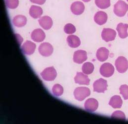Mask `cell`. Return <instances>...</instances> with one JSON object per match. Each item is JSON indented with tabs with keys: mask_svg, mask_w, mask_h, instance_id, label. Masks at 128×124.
<instances>
[{
	"mask_svg": "<svg viewBox=\"0 0 128 124\" xmlns=\"http://www.w3.org/2000/svg\"><path fill=\"white\" fill-rule=\"evenodd\" d=\"M128 11V4L123 1H118L114 6V13L117 17H124Z\"/></svg>",
	"mask_w": 128,
	"mask_h": 124,
	"instance_id": "1",
	"label": "cell"
},
{
	"mask_svg": "<svg viewBox=\"0 0 128 124\" xmlns=\"http://www.w3.org/2000/svg\"><path fill=\"white\" fill-rule=\"evenodd\" d=\"M90 94V89L86 87H79L76 88L74 91V95L75 99L78 101H83Z\"/></svg>",
	"mask_w": 128,
	"mask_h": 124,
	"instance_id": "2",
	"label": "cell"
},
{
	"mask_svg": "<svg viewBox=\"0 0 128 124\" xmlns=\"http://www.w3.org/2000/svg\"><path fill=\"white\" fill-rule=\"evenodd\" d=\"M41 76L46 81H52L56 78L57 73L54 67H50L45 69L41 73Z\"/></svg>",
	"mask_w": 128,
	"mask_h": 124,
	"instance_id": "3",
	"label": "cell"
},
{
	"mask_svg": "<svg viewBox=\"0 0 128 124\" xmlns=\"http://www.w3.org/2000/svg\"><path fill=\"white\" fill-rule=\"evenodd\" d=\"M117 71L121 74L125 73L128 69V61L127 59L123 56L119 57L115 61V63Z\"/></svg>",
	"mask_w": 128,
	"mask_h": 124,
	"instance_id": "4",
	"label": "cell"
},
{
	"mask_svg": "<svg viewBox=\"0 0 128 124\" xmlns=\"http://www.w3.org/2000/svg\"><path fill=\"white\" fill-rule=\"evenodd\" d=\"M100 72L103 77L109 78L113 75L114 73V68L111 64L106 63L101 66Z\"/></svg>",
	"mask_w": 128,
	"mask_h": 124,
	"instance_id": "5",
	"label": "cell"
},
{
	"mask_svg": "<svg viewBox=\"0 0 128 124\" xmlns=\"http://www.w3.org/2000/svg\"><path fill=\"white\" fill-rule=\"evenodd\" d=\"M107 82L102 78L95 81L93 84L94 91L98 93H104L107 89Z\"/></svg>",
	"mask_w": 128,
	"mask_h": 124,
	"instance_id": "6",
	"label": "cell"
},
{
	"mask_svg": "<svg viewBox=\"0 0 128 124\" xmlns=\"http://www.w3.org/2000/svg\"><path fill=\"white\" fill-rule=\"evenodd\" d=\"M38 50L40 54L44 57L50 56L54 51L52 46L48 42H44L40 44Z\"/></svg>",
	"mask_w": 128,
	"mask_h": 124,
	"instance_id": "7",
	"label": "cell"
},
{
	"mask_svg": "<svg viewBox=\"0 0 128 124\" xmlns=\"http://www.w3.org/2000/svg\"><path fill=\"white\" fill-rule=\"evenodd\" d=\"M116 36V32L111 28H104L102 33V37L104 40L108 42L113 41Z\"/></svg>",
	"mask_w": 128,
	"mask_h": 124,
	"instance_id": "8",
	"label": "cell"
},
{
	"mask_svg": "<svg viewBox=\"0 0 128 124\" xmlns=\"http://www.w3.org/2000/svg\"><path fill=\"white\" fill-rule=\"evenodd\" d=\"M36 44L30 41H26L22 46V52L27 55H31L33 54L36 49Z\"/></svg>",
	"mask_w": 128,
	"mask_h": 124,
	"instance_id": "9",
	"label": "cell"
},
{
	"mask_svg": "<svg viewBox=\"0 0 128 124\" xmlns=\"http://www.w3.org/2000/svg\"><path fill=\"white\" fill-rule=\"evenodd\" d=\"M70 9L72 13L74 15L79 16L84 13L85 7L82 2L77 1L72 4Z\"/></svg>",
	"mask_w": 128,
	"mask_h": 124,
	"instance_id": "10",
	"label": "cell"
},
{
	"mask_svg": "<svg viewBox=\"0 0 128 124\" xmlns=\"http://www.w3.org/2000/svg\"><path fill=\"white\" fill-rule=\"evenodd\" d=\"M88 59L86 51L79 50L75 51L73 55V61L78 64H81L86 61Z\"/></svg>",
	"mask_w": 128,
	"mask_h": 124,
	"instance_id": "11",
	"label": "cell"
},
{
	"mask_svg": "<svg viewBox=\"0 0 128 124\" xmlns=\"http://www.w3.org/2000/svg\"><path fill=\"white\" fill-rule=\"evenodd\" d=\"M84 107L86 111L90 112H94L98 108V102L96 99L90 98L86 101Z\"/></svg>",
	"mask_w": 128,
	"mask_h": 124,
	"instance_id": "12",
	"label": "cell"
},
{
	"mask_svg": "<svg viewBox=\"0 0 128 124\" xmlns=\"http://www.w3.org/2000/svg\"><path fill=\"white\" fill-rule=\"evenodd\" d=\"M31 37L34 41L41 42L45 39L46 34L42 29L40 28L36 29L32 32Z\"/></svg>",
	"mask_w": 128,
	"mask_h": 124,
	"instance_id": "13",
	"label": "cell"
},
{
	"mask_svg": "<svg viewBox=\"0 0 128 124\" xmlns=\"http://www.w3.org/2000/svg\"><path fill=\"white\" fill-rule=\"evenodd\" d=\"M74 81L76 83L86 85H89L90 82V80L88 76H86L85 74L81 72L77 73V74L74 78Z\"/></svg>",
	"mask_w": 128,
	"mask_h": 124,
	"instance_id": "14",
	"label": "cell"
},
{
	"mask_svg": "<svg viewBox=\"0 0 128 124\" xmlns=\"http://www.w3.org/2000/svg\"><path fill=\"white\" fill-rule=\"evenodd\" d=\"M108 19V16L106 13L102 11L97 12L94 17V21L95 22L100 25H102L105 24Z\"/></svg>",
	"mask_w": 128,
	"mask_h": 124,
	"instance_id": "15",
	"label": "cell"
},
{
	"mask_svg": "<svg viewBox=\"0 0 128 124\" xmlns=\"http://www.w3.org/2000/svg\"><path fill=\"white\" fill-rule=\"evenodd\" d=\"M109 55V50L105 47L99 48L96 54V57L98 60L100 62H104L107 60Z\"/></svg>",
	"mask_w": 128,
	"mask_h": 124,
	"instance_id": "16",
	"label": "cell"
},
{
	"mask_svg": "<svg viewBox=\"0 0 128 124\" xmlns=\"http://www.w3.org/2000/svg\"><path fill=\"white\" fill-rule=\"evenodd\" d=\"M40 25L45 30L50 29L52 26L53 21L52 19L48 16H44L38 20Z\"/></svg>",
	"mask_w": 128,
	"mask_h": 124,
	"instance_id": "17",
	"label": "cell"
},
{
	"mask_svg": "<svg viewBox=\"0 0 128 124\" xmlns=\"http://www.w3.org/2000/svg\"><path fill=\"white\" fill-rule=\"evenodd\" d=\"M128 24L119 23L117 25L116 30L118 33V35L120 38L122 39H124L128 37Z\"/></svg>",
	"mask_w": 128,
	"mask_h": 124,
	"instance_id": "18",
	"label": "cell"
},
{
	"mask_svg": "<svg viewBox=\"0 0 128 124\" xmlns=\"http://www.w3.org/2000/svg\"><path fill=\"white\" fill-rule=\"evenodd\" d=\"M67 42L69 46L73 48H76L81 45V40L80 38L74 35H71L67 37Z\"/></svg>",
	"mask_w": 128,
	"mask_h": 124,
	"instance_id": "19",
	"label": "cell"
},
{
	"mask_svg": "<svg viewBox=\"0 0 128 124\" xmlns=\"http://www.w3.org/2000/svg\"><path fill=\"white\" fill-rule=\"evenodd\" d=\"M42 9L37 6H32L29 10V15L30 16L35 19H38L43 14Z\"/></svg>",
	"mask_w": 128,
	"mask_h": 124,
	"instance_id": "20",
	"label": "cell"
},
{
	"mask_svg": "<svg viewBox=\"0 0 128 124\" xmlns=\"http://www.w3.org/2000/svg\"><path fill=\"white\" fill-rule=\"evenodd\" d=\"M122 104L123 101L119 95H114L112 97L109 102V105L114 109L121 108Z\"/></svg>",
	"mask_w": 128,
	"mask_h": 124,
	"instance_id": "21",
	"label": "cell"
},
{
	"mask_svg": "<svg viewBox=\"0 0 128 124\" xmlns=\"http://www.w3.org/2000/svg\"><path fill=\"white\" fill-rule=\"evenodd\" d=\"M12 23L15 26L22 27L26 25L27 23V19L23 15H18L14 18Z\"/></svg>",
	"mask_w": 128,
	"mask_h": 124,
	"instance_id": "22",
	"label": "cell"
},
{
	"mask_svg": "<svg viewBox=\"0 0 128 124\" xmlns=\"http://www.w3.org/2000/svg\"><path fill=\"white\" fill-rule=\"evenodd\" d=\"M94 65L90 62H86L82 66V72L85 75H90L94 70Z\"/></svg>",
	"mask_w": 128,
	"mask_h": 124,
	"instance_id": "23",
	"label": "cell"
},
{
	"mask_svg": "<svg viewBox=\"0 0 128 124\" xmlns=\"http://www.w3.org/2000/svg\"><path fill=\"white\" fill-rule=\"evenodd\" d=\"M96 6L101 9H106L110 6V0H95Z\"/></svg>",
	"mask_w": 128,
	"mask_h": 124,
	"instance_id": "24",
	"label": "cell"
},
{
	"mask_svg": "<svg viewBox=\"0 0 128 124\" xmlns=\"http://www.w3.org/2000/svg\"><path fill=\"white\" fill-rule=\"evenodd\" d=\"M52 91L53 94L56 96H60L64 93V88L60 84H56L54 85Z\"/></svg>",
	"mask_w": 128,
	"mask_h": 124,
	"instance_id": "25",
	"label": "cell"
},
{
	"mask_svg": "<svg viewBox=\"0 0 128 124\" xmlns=\"http://www.w3.org/2000/svg\"><path fill=\"white\" fill-rule=\"evenodd\" d=\"M75 26L71 23H67L64 27V32L67 34H72L76 32Z\"/></svg>",
	"mask_w": 128,
	"mask_h": 124,
	"instance_id": "26",
	"label": "cell"
},
{
	"mask_svg": "<svg viewBox=\"0 0 128 124\" xmlns=\"http://www.w3.org/2000/svg\"><path fill=\"white\" fill-rule=\"evenodd\" d=\"M6 5L8 9H15L19 5V0H6Z\"/></svg>",
	"mask_w": 128,
	"mask_h": 124,
	"instance_id": "27",
	"label": "cell"
},
{
	"mask_svg": "<svg viewBox=\"0 0 128 124\" xmlns=\"http://www.w3.org/2000/svg\"><path fill=\"white\" fill-rule=\"evenodd\" d=\"M120 93L123 96L124 100L128 99V85L126 84L122 85L120 88Z\"/></svg>",
	"mask_w": 128,
	"mask_h": 124,
	"instance_id": "28",
	"label": "cell"
},
{
	"mask_svg": "<svg viewBox=\"0 0 128 124\" xmlns=\"http://www.w3.org/2000/svg\"><path fill=\"white\" fill-rule=\"evenodd\" d=\"M111 118L114 119H118L122 120H126V116L124 112L121 111H116L111 115Z\"/></svg>",
	"mask_w": 128,
	"mask_h": 124,
	"instance_id": "29",
	"label": "cell"
},
{
	"mask_svg": "<svg viewBox=\"0 0 128 124\" xmlns=\"http://www.w3.org/2000/svg\"><path fill=\"white\" fill-rule=\"evenodd\" d=\"M31 2L34 3V4H38L40 5H42L44 4V3L46 2V0H30Z\"/></svg>",
	"mask_w": 128,
	"mask_h": 124,
	"instance_id": "30",
	"label": "cell"
},
{
	"mask_svg": "<svg viewBox=\"0 0 128 124\" xmlns=\"http://www.w3.org/2000/svg\"><path fill=\"white\" fill-rule=\"evenodd\" d=\"M83 2H86V3H87V2H90V1L91 0H82Z\"/></svg>",
	"mask_w": 128,
	"mask_h": 124,
	"instance_id": "31",
	"label": "cell"
},
{
	"mask_svg": "<svg viewBox=\"0 0 128 124\" xmlns=\"http://www.w3.org/2000/svg\"><path fill=\"white\" fill-rule=\"evenodd\" d=\"M127 2H128V0H127Z\"/></svg>",
	"mask_w": 128,
	"mask_h": 124,
	"instance_id": "32",
	"label": "cell"
},
{
	"mask_svg": "<svg viewBox=\"0 0 128 124\" xmlns=\"http://www.w3.org/2000/svg\"></svg>",
	"mask_w": 128,
	"mask_h": 124,
	"instance_id": "33",
	"label": "cell"
}]
</instances>
